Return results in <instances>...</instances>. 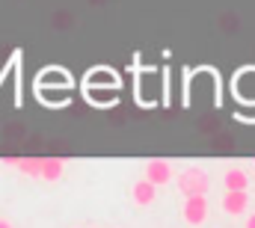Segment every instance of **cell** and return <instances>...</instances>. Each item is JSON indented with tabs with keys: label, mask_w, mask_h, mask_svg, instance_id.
<instances>
[{
	"label": "cell",
	"mask_w": 255,
	"mask_h": 228,
	"mask_svg": "<svg viewBox=\"0 0 255 228\" xmlns=\"http://www.w3.org/2000/svg\"><path fill=\"white\" fill-rule=\"evenodd\" d=\"M175 187H178V193L187 199V196H208V190H211V175L202 169V166H187V169H181L175 178Z\"/></svg>",
	"instance_id": "6da1fadb"
},
{
	"label": "cell",
	"mask_w": 255,
	"mask_h": 228,
	"mask_svg": "<svg viewBox=\"0 0 255 228\" xmlns=\"http://www.w3.org/2000/svg\"><path fill=\"white\" fill-rule=\"evenodd\" d=\"M181 217L187 226H205L208 220V196H187L181 205Z\"/></svg>",
	"instance_id": "7a4b0ae2"
},
{
	"label": "cell",
	"mask_w": 255,
	"mask_h": 228,
	"mask_svg": "<svg viewBox=\"0 0 255 228\" xmlns=\"http://www.w3.org/2000/svg\"><path fill=\"white\" fill-rule=\"evenodd\" d=\"M142 178L151 181L154 187H166V184L175 178V172H172V163H169V160H160V157H157V160H148V163H145Z\"/></svg>",
	"instance_id": "3957f363"
},
{
	"label": "cell",
	"mask_w": 255,
	"mask_h": 228,
	"mask_svg": "<svg viewBox=\"0 0 255 228\" xmlns=\"http://www.w3.org/2000/svg\"><path fill=\"white\" fill-rule=\"evenodd\" d=\"M223 211H226L229 217H244V214L250 211V196H247V190H226V196H223Z\"/></svg>",
	"instance_id": "277c9868"
},
{
	"label": "cell",
	"mask_w": 255,
	"mask_h": 228,
	"mask_svg": "<svg viewBox=\"0 0 255 228\" xmlns=\"http://www.w3.org/2000/svg\"><path fill=\"white\" fill-rule=\"evenodd\" d=\"M130 199H133V205L148 208V205H154V199H157V187H154L151 181L139 178V181H133V187H130Z\"/></svg>",
	"instance_id": "5b68a950"
},
{
	"label": "cell",
	"mask_w": 255,
	"mask_h": 228,
	"mask_svg": "<svg viewBox=\"0 0 255 228\" xmlns=\"http://www.w3.org/2000/svg\"><path fill=\"white\" fill-rule=\"evenodd\" d=\"M3 166H12L27 178H39L42 175V157H3Z\"/></svg>",
	"instance_id": "8992f818"
},
{
	"label": "cell",
	"mask_w": 255,
	"mask_h": 228,
	"mask_svg": "<svg viewBox=\"0 0 255 228\" xmlns=\"http://www.w3.org/2000/svg\"><path fill=\"white\" fill-rule=\"evenodd\" d=\"M235 92L241 101H255V68H247L235 80Z\"/></svg>",
	"instance_id": "52a82bcc"
},
{
	"label": "cell",
	"mask_w": 255,
	"mask_h": 228,
	"mask_svg": "<svg viewBox=\"0 0 255 228\" xmlns=\"http://www.w3.org/2000/svg\"><path fill=\"white\" fill-rule=\"evenodd\" d=\"M63 172H65V163L60 160V157H42V181H60L63 178Z\"/></svg>",
	"instance_id": "ba28073f"
},
{
	"label": "cell",
	"mask_w": 255,
	"mask_h": 228,
	"mask_svg": "<svg viewBox=\"0 0 255 228\" xmlns=\"http://www.w3.org/2000/svg\"><path fill=\"white\" fill-rule=\"evenodd\" d=\"M223 187L226 190H247L250 187V175L244 169H226L223 172Z\"/></svg>",
	"instance_id": "9c48e42d"
},
{
	"label": "cell",
	"mask_w": 255,
	"mask_h": 228,
	"mask_svg": "<svg viewBox=\"0 0 255 228\" xmlns=\"http://www.w3.org/2000/svg\"><path fill=\"white\" fill-rule=\"evenodd\" d=\"M89 86H119V80H116L113 71L101 68V71H92V74H89Z\"/></svg>",
	"instance_id": "30bf717a"
},
{
	"label": "cell",
	"mask_w": 255,
	"mask_h": 228,
	"mask_svg": "<svg viewBox=\"0 0 255 228\" xmlns=\"http://www.w3.org/2000/svg\"><path fill=\"white\" fill-rule=\"evenodd\" d=\"M244 228H255V214H244Z\"/></svg>",
	"instance_id": "8fae6325"
},
{
	"label": "cell",
	"mask_w": 255,
	"mask_h": 228,
	"mask_svg": "<svg viewBox=\"0 0 255 228\" xmlns=\"http://www.w3.org/2000/svg\"><path fill=\"white\" fill-rule=\"evenodd\" d=\"M0 228H15V226H12L9 220H0Z\"/></svg>",
	"instance_id": "7c38bea8"
}]
</instances>
